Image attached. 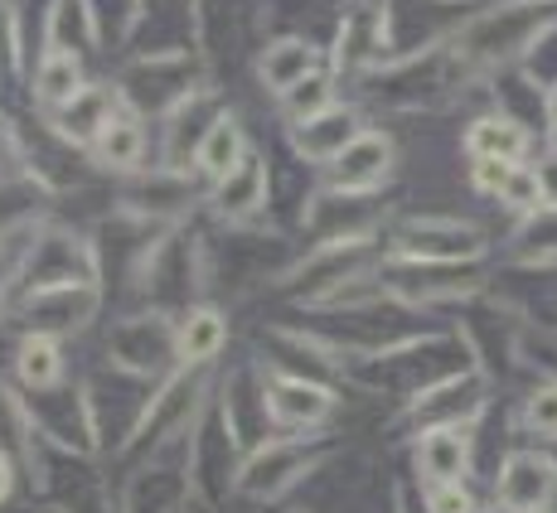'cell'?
Returning <instances> with one entry per match:
<instances>
[{
	"instance_id": "4fadbf2b",
	"label": "cell",
	"mask_w": 557,
	"mask_h": 513,
	"mask_svg": "<svg viewBox=\"0 0 557 513\" xmlns=\"http://www.w3.org/2000/svg\"><path fill=\"white\" fill-rule=\"evenodd\" d=\"M83 88H88V83H83V59L69 45H49L35 68V102L59 116Z\"/></svg>"
},
{
	"instance_id": "cb8c5ba5",
	"label": "cell",
	"mask_w": 557,
	"mask_h": 513,
	"mask_svg": "<svg viewBox=\"0 0 557 513\" xmlns=\"http://www.w3.org/2000/svg\"><path fill=\"white\" fill-rule=\"evenodd\" d=\"M539 185H543V199H557V155L539 165Z\"/></svg>"
},
{
	"instance_id": "7c38bea8",
	"label": "cell",
	"mask_w": 557,
	"mask_h": 513,
	"mask_svg": "<svg viewBox=\"0 0 557 513\" xmlns=\"http://www.w3.org/2000/svg\"><path fill=\"white\" fill-rule=\"evenodd\" d=\"M359 136V116L349 112V107H330V112H320V116H310V122H296V132H292V146H296V155L301 160H335L339 151H345L349 141Z\"/></svg>"
},
{
	"instance_id": "e0dca14e",
	"label": "cell",
	"mask_w": 557,
	"mask_h": 513,
	"mask_svg": "<svg viewBox=\"0 0 557 513\" xmlns=\"http://www.w3.org/2000/svg\"><path fill=\"white\" fill-rule=\"evenodd\" d=\"M252 146H248V136H243V126H238V116H228L223 112L219 122H213V132L203 136V146H199V155H195V165H199V175H209L213 185H219L228 170H238V160L248 155Z\"/></svg>"
},
{
	"instance_id": "d6986e66",
	"label": "cell",
	"mask_w": 557,
	"mask_h": 513,
	"mask_svg": "<svg viewBox=\"0 0 557 513\" xmlns=\"http://www.w3.org/2000/svg\"><path fill=\"white\" fill-rule=\"evenodd\" d=\"M282 107L296 116V122H310V116L330 112L335 107V73L330 68H315L310 78H301L292 92H282Z\"/></svg>"
},
{
	"instance_id": "3957f363",
	"label": "cell",
	"mask_w": 557,
	"mask_h": 513,
	"mask_svg": "<svg viewBox=\"0 0 557 513\" xmlns=\"http://www.w3.org/2000/svg\"><path fill=\"white\" fill-rule=\"evenodd\" d=\"M310 470L306 455V436H272L257 451H248L233 470V489L248 499H276L286 495L292 485H301Z\"/></svg>"
},
{
	"instance_id": "9c48e42d",
	"label": "cell",
	"mask_w": 557,
	"mask_h": 513,
	"mask_svg": "<svg viewBox=\"0 0 557 513\" xmlns=\"http://www.w3.org/2000/svg\"><path fill=\"white\" fill-rule=\"evenodd\" d=\"M417 470L426 485H460L470 475V441L460 426H426L417 441Z\"/></svg>"
},
{
	"instance_id": "52a82bcc",
	"label": "cell",
	"mask_w": 557,
	"mask_h": 513,
	"mask_svg": "<svg viewBox=\"0 0 557 513\" xmlns=\"http://www.w3.org/2000/svg\"><path fill=\"white\" fill-rule=\"evenodd\" d=\"M267 189H272V175H267V155L248 151L238 160V170H228V175L213 185V213H219L223 223H248L262 213L267 204Z\"/></svg>"
},
{
	"instance_id": "30bf717a",
	"label": "cell",
	"mask_w": 557,
	"mask_h": 513,
	"mask_svg": "<svg viewBox=\"0 0 557 513\" xmlns=\"http://www.w3.org/2000/svg\"><path fill=\"white\" fill-rule=\"evenodd\" d=\"M320 68V49L310 45V39L301 35H282L272 39V45L262 49V59H257V78H262L267 92H292L301 78H310V73Z\"/></svg>"
},
{
	"instance_id": "277c9868",
	"label": "cell",
	"mask_w": 557,
	"mask_h": 513,
	"mask_svg": "<svg viewBox=\"0 0 557 513\" xmlns=\"http://www.w3.org/2000/svg\"><path fill=\"white\" fill-rule=\"evenodd\" d=\"M219 102H213V88H189L185 98L170 107L160 122H165V170L170 175H180V170H189V160L199 155L203 136L213 132V122H219Z\"/></svg>"
},
{
	"instance_id": "7a4b0ae2",
	"label": "cell",
	"mask_w": 557,
	"mask_h": 513,
	"mask_svg": "<svg viewBox=\"0 0 557 513\" xmlns=\"http://www.w3.org/2000/svg\"><path fill=\"white\" fill-rule=\"evenodd\" d=\"M107 363L132 378H156L165 363H175V320L165 310L122 315L107 335Z\"/></svg>"
},
{
	"instance_id": "484cf974",
	"label": "cell",
	"mask_w": 557,
	"mask_h": 513,
	"mask_svg": "<svg viewBox=\"0 0 557 513\" xmlns=\"http://www.w3.org/2000/svg\"><path fill=\"white\" fill-rule=\"evenodd\" d=\"M490 513H509V509H505V504H499V509H490Z\"/></svg>"
},
{
	"instance_id": "2e32d148",
	"label": "cell",
	"mask_w": 557,
	"mask_h": 513,
	"mask_svg": "<svg viewBox=\"0 0 557 513\" xmlns=\"http://www.w3.org/2000/svg\"><path fill=\"white\" fill-rule=\"evenodd\" d=\"M466 151L475 160H509V165H523V151H529V132H523L513 116H480L466 132Z\"/></svg>"
},
{
	"instance_id": "83f0119b",
	"label": "cell",
	"mask_w": 557,
	"mask_h": 513,
	"mask_svg": "<svg viewBox=\"0 0 557 513\" xmlns=\"http://www.w3.org/2000/svg\"><path fill=\"white\" fill-rule=\"evenodd\" d=\"M292 513H310V509H292Z\"/></svg>"
},
{
	"instance_id": "ba28073f",
	"label": "cell",
	"mask_w": 557,
	"mask_h": 513,
	"mask_svg": "<svg viewBox=\"0 0 557 513\" xmlns=\"http://www.w3.org/2000/svg\"><path fill=\"white\" fill-rule=\"evenodd\" d=\"M223 345H228V315L209 301L189 305V315L175 325V368L199 373L203 363L223 354Z\"/></svg>"
},
{
	"instance_id": "8fae6325",
	"label": "cell",
	"mask_w": 557,
	"mask_h": 513,
	"mask_svg": "<svg viewBox=\"0 0 557 513\" xmlns=\"http://www.w3.org/2000/svg\"><path fill=\"white\" fill-rule=\"evenodd\" d=\"M112 112H116V92L88 83L78 98L53 116V132L63 136V146H88V151H92V146H98V136H102V126L112 122Z\"/></svg>"
},
{
	"instance_id": "7402d4cb",
	"label": "cell",
	"mask_w": 557,
	"mask_h": 513,
	"mask_svg": "<svg viewBox=\"0 0 557 513\" xmlns=\"http://www.w3.org/2000/svg\"><path fill=\"white\" fill-rule=\"evenodd\" d=\"M519 165H509V160H475V165H470V185L480 189V195H505V185H509V175Z\"/></svg>"
},
{
	"instance_id": "603a6c76",
	"label": "cell",
	"mask_w": 557,
	"mask_h": 513,
	"mask_svg": "<svg viewBox=\"0 0 557 513\" xmlns=\"http://www.w3.org/2000/svg\"><path fill=\"white\" fill-rule=\"evenodd\" d=\"M505 199L513 209H539L543 204V185H539V170H529V165H519L509 175V185H505Z\"/></svg>"
},
{
	"instance_id": "4316f807",
	"label": "cell",
	"mask_w": 557,
	"mask_h": 513,
	"mask_svg": "<svg viewBox=\"0 0 557 513\" xmlns=\"http://www.w3.org/2000/svg\"><path fill=\"white\" fill-rule=\"evenodd\" d=\"M533 513H553V509H533Z\"/></svg>"
},
{
	"instance_id": "d4e9b609",
	"label": "cell",
	"mask_w": 557,
	"mask_h": 513,
	"mask_svg": "<svg viewBox=\"0 0 557 513\" xmlns=\"http://www.w3.org/2000/svg\"><path fill=\"white\" fill-rule=\"evenodd\" d=\"M10 495H15V465H10V455L0 451V504H5Z\"/></svg>"
},
{
	"instance_id": "ac0fdd59",
	"label": "cell",
	"mask_w": 557,
	"mask_h": 513,
	"mask_svg": "<svg viewBox=\"0 0 557 513\" xmlns=\"http://www.w3.org/2000/svg\"><path fill=\"white\" fill-rule=\"evenodd\" d=\"M383 20L379 10L369 5V0H355V5L345 10V20H339V45H335V63L339 68H355V63H363L373 49L383 45Z\"/></svg>"
},
{
	"instance_id": "9a60e30c",
	"label": "cell",
	"mask_w": 557,
	"mask_h": 513,
	"mask_svg": "<svg viewBox=\"0 0 557 513\" xmlns=\"http://www.w3.org/2000/svg\"><path fill=\"white\" fill-rule=\"evenodd\" d=\"M15 378L25 392L45 398L63 383V339L59 335H25L15 345Z\"/></svg>"
},
{
	"instance_id": "5b68a950",
	"label": "cell",
	"mask_w": 557,
	"mask_h": 513,
	"mask_svg": "<svg viewBox=\"0 0 557 513\" xmlns=\"http://www.w3.org/2000/svg\"><path fill=\"white\" fill-rule=\"evenodd\" d=\"M393 170V141L383 132H359L335 160H330V189L345 199L373 195Z\"/></svg>"
},
{
	"instance_id": "8992f818",
	"label": "cell",
	"mask_w": 557,
	"mask_h": 513,
	"mask_svg": "<svg viewBox=\"0 0 557 513\" xmlns=\"http://www.w3.org/2000/svg\"><path fill=\"white\" fill-rule=\"evenodd\" d=\"M495 489H499V504H505L509 513L548 509V499L557 489V465L548 461V455H539V451H519V455H509L505 461Z\"/></svg>"
},
{
	"instance_id": "44dd1931",
	"label": "cell",
	"mask_w": 557,
	"mask_h": 513,
	"mask_svg": "<svg viewBox=\"0 0 557 513\" xmlns=\"http://www.w3.org/2000/svg\"><path fill=\"white\" fill-rule=\"evenodd\" d=\"M426 513H480V509H475L470 485L460 479V485H432L426 489Z\"/></svg>"
},
{
	"instance_id": "5bb4252c",
	"label": "cell",
	"mask_w": 557,
	"mask_h": 513,
	"mask_svg": "<svg viewBox=\"0 0 557 513\" xmlns=\"http://www.w3.org/2000/svg\"><path fill=\"white\" fill-rule=\"evenodd\" d=\"M92 155H98V165L116 170V175H126V170H141L146 160V122L136 107H116L112 122L102 126L98 146H92Z\"/></svg>"
},
{
	"instance_id": "6da1fadb",
	"label": "cell",
	"mask_w": 557,
	"mask_h": 513,
	"mask_svg": "<svg viewBox=\"0 0 557 513\" xmlns=\"http://www.w3.org/2000/svg\"><path fill=\"white\" fill-rule=\"evenodd\" d=\"M335 408H339L335 388L306 378V373H282V368L262 373V416L272 422L276 436L320 431V426L335 416Z\"/></svg>"
},
{
	"instance_id": "ffe728a7",
	"label": "cell",
	"mask_w": 557,
	"mask_h": 513,
	"mask_svg": "<svg viewBox=\"0 0 557 513\" xmlns=\"http://www.w3.org/2000/svg\"><path fill=\"white\" fill-rule=\"evenodd\" d=\"M523 426L539 436H557V383L539 388L529 402H523Z\"/></svg>"
}]
</instances>
